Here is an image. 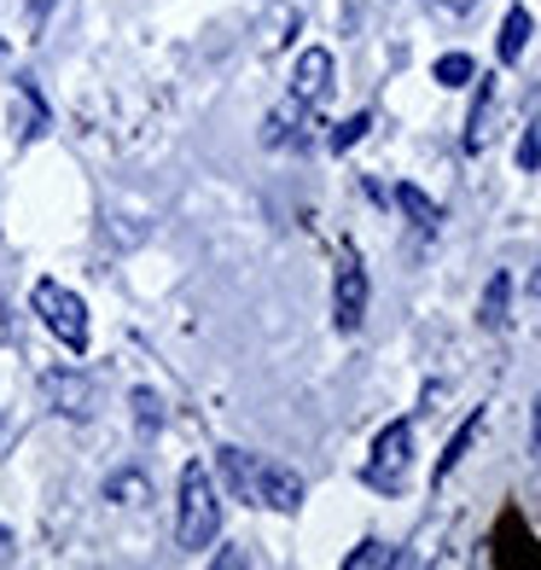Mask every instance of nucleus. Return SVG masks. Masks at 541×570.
I'll list each match as a JSON object with an SVG mask.
<instances>
[{"instance_id": "10", "label": "nucleus", "mask_w": 541, "mask_h": 570, "mask_svg": "<svg viewBox=\"0 0 541 570\" xmlns=\"http://www.w3.org/2000/svg\"><path fill=\"white\" fill-rule=\"evenodd\" d=\"M506 308H512V274H489L483 303H478V326L483 332H501L506 326Z\"/></svg>"}, {"instance_id": "15", "label": "nucleus", "mask_w": 541, "mask_h": 570, "mask_svg": "<svg viewBox=\"0 0 541 570\" xmlns=\"http://www.w3.org/2000/svg\"><path fill=\"white\" fill-rule=\"evenodd\" d=\"M489 106H495V88H489V76H478V106H472V122H466V151L489 146Z\"/></svg>"}, {"instance_id": "25", "label": "nucleus", "mask_w": 541, "mask_h": 570, "mask_svg": "<svg viewBox=\"0 0 541 570\" xmlns=\"http://www.w3.org/2000/svg\"><path fill=\"white\" fill-rule=\"evenodd\" d=\"M530 297H541V256H535V274H530Z\"/></svg>"}, {"instance_id": "4", "label": "nucleus", "mask_w": 541, "mask_h": 570, "mask_svg": "<svg viewBox=\"0 0 541 570\" xmlns=\"http://www.w3.org/2000/svg\"><path fill=\"white\" fill-rule=\"evenodd\" d=\"M407 465H414V420H391L373 436V454H367V465H361V478L391 495V489L407 483Z\"/></svg>"}, {"instance_id": "9", "label": "nucleus", "mask_w": 541, "mask_h": 570, "mask_svg": "<svg viewBox=\"0 0 541 570\" xmlns=\"http://www.w3.org/2000/svg\"><path fill=\"white\" fill-rule=\"evenodd\" d=\"M530 36H535V18H530L524 7H512V12L501 18V41H495L501 65H519V59H524V47H530Z\"/></svg>"}, {"instance_id": "23", "label": "nucleus", "mask_w": 541, "mask_h": 570, "mask_svg": "<svg viewBox=\"0 0 541 570\" xmlns=\"http://www.w3.org/2000/svg\"><path fill=\"white\" fill-rule=\"evenodd\" d=\"M47 12H53V0H23V18H30V23H41Z\"/></svg>"}, {"instance_id": "1", "label": "nucleus", "mask_w": 541, "mask_h": 570, "mask_svg": "<svg viewBox=\"0 0 541 570\" xmlns=\"http://www.w3.org/2000/svg\"><path fill=\"white\" fill-rule=\"evenodd\" d=\"M216 472L227 483V495L245 501V507H268V512H297L308 501V483L292 472V465H274L250 449H216Z\"/></svg>"}, {"instance_id": "13", "label": "nucleus", "mask_w": 541, "mask_h": 570, "mask_svg": "<svg viewBox=\"0 0 541 570\" xmlns=\"http://www.w3.org/2000/svg\"><path fill=\"white\" fill-rule=\"evenodd\" d=\"M495 548H501V553H495L501 564L541 559V553H535V541H530V535H519V512H506V518H501V530H495Z\"/></svg>"}, {"instance_id": "22", "label": "nucleus", "mask_w": 541, "mask_h": 570, "mask_svg": "<svg viewBox=\"0 0 541 570\" xmlns=\"http://www.w3.org/2000/svg\"><path fill=\"white\" fill-rule=\"evenodd\" d=\"M519 164H524V169H535V164H541V128H530V135H524V146H519Z\"/></svg>"}, {"instance_id": "3", "label": "nucleus", "mask_w": 541, "mask_h": 570, "mask_svg": "<svg viewBox=\"0 0 541 570\" xmlns=\"http://www.w3.org/2000/svg\"><path fill=\"white\" fill-rule=\"evenodd\" d=\"M30 308H36L41 326L53 332V338H59L70 355H82V350H88L94 321H88V303L76 297L70 285H59V279H36V285H30Z\"/></svg>"}, {"instance_id": "20", "label": "nucleus", "mask_w": 541, "mask_h": 570, "mask_svg": "<svg viewBox=\"0 0 541 570\" xmlns=\"http://www.w3.org/2000/svg\"><path fill=\"white\" fill-rule=\"evenodd\" d=\"M530 501L541 512V402H535V431H530Z\"/></svg>"}, {"instance_id": "21", "label": "nucleus", "mask_w": 541, "mask_h": 570, "mask_svg": "<svg viewBox=\"0 0 541 570\" xmlns=\"http://www.w3.org/2000/svg\"><path fill=\"white\" fill-rule=\"evenodd\" d=\"M391 559H396V553L384 548V541H361V548H355L344 564H350V570H367V564H391Z\"/></svg>"}, {"instance_id": "12", "label": "nucleus", "mask_w": 541, "mask_h": 570, "mask_svg": "<svg viewBox=\"0 0 541 570\" xmlns=\"http://www.w3.org/2000/svg\"><path fill=\"white\" fill-rule=\"evenodd\" d=\"M297 122H303V99L292 94L279 111H268V122H263V140H268V146H297V140H303V135H297Z\"/></svg>"}, {"instance_id": "14", "label": "nucleus", "mask_w": 541, "mask_h": 570, "mask_svg": "<svg viewBox=\"0 0 541 570\" xmlns=\"http://www.w3.org/2000/svg\"><path fill=\"white\" fill-rule=\"evenodd\" d=\"M478 431H483V407H478V413H472V420H466V425H460V431L449 436V449H443V460H436V483H443V478L454 472V465H460V460H466V449L478 443Z\"/></svg>"}, {"instance_id": "11", "label": "nucleus", "mask_w": 541, "mask_h": 570, "mask_svg": "<svg viewBox=\"0 0 541 570\" xmlns=\"http://www.w3.org/2000/svg\"><path fill=\"white\" fill-rule=\"evenodd\" d=\"M106 501H117V507H146V501H151V483H146V472H135V465H122V472H111V478H106Z\"/></svg>"}, {"instance_id": "2", "label": "nucleus", "mask_w": 541, "mask_h": 570, "mask_svg": "<svg viewBox=\"0 0 541 570\" xmlns=\"http://www.w3.org/2000/svg\"><path fill=\"white\" fill-rule=\"evenodd\" d=\"M222 530V495L210 483V465H187L180 472V501H175V548L180 553H204Z\"/></svg>"}, {"instance_id": "7", "label": "nucleus", "mask_w": 541, "mask_h": 570, "mask_svg": "<svg viewBox=\"0 0 541 570\" xmlns=\"http://www.w3.org/2000/svg\"><path fill=\"white\" fill-rule=\"evenodd\" d=\"M7 122H12V140H18V146H30V140H41L47 128H53V111H47V99H41L30 82H12Z\"/></svg>"}, {"instance_id": "16", "label": "nucleus", "mask_w": 541, "mask_h": 570, "mask_svg": "<svg viewBox=\"0 0 541 570\" xmlns=\"http://www.w3.org/2000/svg\"><path fill=\"white\" fill-rule=\"evenodd\" d=\"M431 76H436L443 88H466V82H478V65H472V53H443Z\"/></svg>"}, {"instance_id": "8", "label": "nucleus", "mask_w": 541, "mask_h": 570, "mask_svg": "<svg viewBox=\"0 0 541 570\" xmlns=\"http://www.w3.org/2000/svg\"><path fill=\"white\" fill-rule=\"evenodd\" d=\"M332 76H338L332 53H326V47H308V53L297 59V70H292V94L303 99V106H315V99L332 94Z\"/></svg>"}, {"instance_id": "5", "label": "nucleus", "mask_w": 541, "mask_h": 570, "mask_svg": "<svg viewBox=\"0 0 541 570\" xmlns=\"http://www.w3.org/2000/svg\"><path fill=\"white\" fill-rule=\"evenodd\" d=\"M332 321H338V332H361V321H367V268H361L355 245L338 250V279H332Z\"/></svg>"}, {"instance_id": "17", "label": "nucleus", "mask_w": 541, "mask_h": 570, "mask_svg": "<svg viewBox=\"0 0 541 570\" xmlns=\"http://www.w3.org/2000/svg\"><path fill=\"white\" fill-rule=\"evenodd\" d=\"M396 204L407 210V222H414V227H436V222H443V210H436L420 187H396Z\"/></svg>"}, {"instance_id": "19", "label": "nucleus", "mask_w": 541, "mask_h": 570, "mask_svg": "<svg viewBox=\"0 0 541 570\" xmlns=\"http://www.w3.org/2000/svg\"><path fill=\"white\" fill-rule=\"evenodd\" d=\"M367 128H373V117L367 111H355V117H344L338 128H332V151H350L361 135H367Z\"/></svg>"}, {"instance_id": "6", "label": "nucleus", "mask_w": 541, "mask_h": 570, "mask_svg": "<svg viewBox=\"0 0 541 570\" xmlns=\"http://www.w3.org/2000/svg\"><path fill=\"white\" fill-rule=\"evenodd\" d=\"M41 396L53 402L65 420H94V413H99V384H94L88 373H76V367L41 373Z\"/></svg>"}, {"instance_id": "24", "label": "nucleus", "mask_w": 541, "mask_h": 570, "mask_svg": "<svg viewBox=\"0 0 541 570\" xmlns=\"http://www.w3.org/2000/svg\"><path fill=\"white\" fill-rule=\"evenodd\" d=\"M443 7H449V12H472V7H478V0H443Z\"/></svg>"}, {"instance_id": "18", "label": "nucleus", "mask_w": 541, "mask_h": 570, "mask_svg": "<svg viewBox=\"0 0 541 570\" xmlns=\"http://www.w3.org/2000/svg\"><path fill=\"white\" fill-rule=\"evenodd\" d=\"M128 407H135V425L151 436V431H164V396L158 391H135L128 396Z\"/></svg>"}]
</instances>
